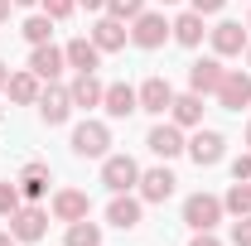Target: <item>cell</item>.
<instances>
[{"label": "cell", "mask_w": 251, "mask_h": 246, "mask_svg": "<svg viewBox=\"0 0 251 246\" xmlns=\"http://www.w3.org/2000/svg\"><path fill=\"white\" fill-rule=\"evenodd\" d=\"M0 246H20V242H15V237H10V232H0Z\"/></svg>", "instance_id": "cell-37"}, {"label": "cell", "mask_w": 251, "mask_h": 246, "mask_svg": "<svg viewBox=\"0 0 251 246\" xmlns=\"http://www.w3.org/2000/svg\"><path fill=\"white\" fill-rule=\"evenodd\" d=\"M232 246H251V217H237L232 222Z\"/></svg>", "instance_id": "cell-31"}, {"label": "cell", "mask_w": 251, "mask_h": 246, "mask_svg": "<svg viewBox=\"0 0 251 246\" xmlns=\"http://www.w3.org/2000/svg\"><path fill=\"white\" fill-rule=\"evenodd\" d=\"M101 92H106V82H97V73H77L73 82H68V97H73V111L82 106H101Z\"/></svg>", "instance_id": "cell-20"}, {"label": "cell", "mask_w": 251, "mask_h": 246, "mask_svg": "<svg viewBox=\"0 0 251 246\" xmlns=\"http://www.w3.org/2000/svg\"><path fill=\"white\" fill-rule=\"evenodd\" d=\"M227 0H188V10H198V15H218Z\"/></svg>", "instance_id": "cell-33"}, {"label": "cell", "mask_w": 251, "mask_h": 246, "mask_svg": "<svg viewBox=\"0 0 251 246\" xmlns=\"http://www.w3.org/2000/svg\"><path fill=\"white\" fill-rule=\"evenodd\" d=\"M247 68H251V44H247Z\"/></svg>", "instance_id": "cell-41"}, {"label": "cell", "mask_w": 251, "mask_h": 246, "mask_svg": "<svg viewBox=\"0 0 251 246\" xmlns=\"http://www.w3.org/2000/svg\"><path fill=\"white\" fill-rule=\"evenodd\" d=\"M63 246H101V227L97 222H68V237H63Z\"/></svg>", "instance_id": "cell-26"}, {"label": "cell", "mask_w": 251, "mask_h": 246, "mask_svg": "<svg viewBox=\"0 0 251 246\" xmlns=\"http://www.w3.org/2000/svg\"><path fill=\"white\" fill-rule=\"evenodd\" d=\"M49 213L58 217V222H82V217L92 213V198H87L82 188H58L53 203H49Z\"/></svg>", "instance_id": "cell-11"}, {"label": "cell", "mask_w": 251, "mask_h": 246, "mask_svg": "<svg viewBox=\"0 0 251 246\" xmlns=\"http://www.w3.org/2000/svg\"><path fill=\"white\" fill-rule=\"evenodd\" d=\"M39 5H44V15H49V20H68V15L77 10V0H39Z\"/></svg>", "instance_id": "cell-30"}, {"label": "cell", "mask_w": 251, "mask_h": 246, "mask_svg": "<svg viewBox=\"0 0 251 246\" xmlns=\"http://www.w3.org/2000/svg\"><path fill=\"white\" fill-rule=\"evenodd\" d=\"M208 39H213V53H218V58H242V53H247V44H251V34L242 29L237 20L213 25V29H208Z\"/></svg>", "instance_id": "cell-8"}, {"label": "cell", "mask_w": 251, "mask_h": 246, "mask_svg": "<svg viewBox=\"0 0 251 246\" xmlns=\"http://www.w3.org/2000/svg\"><path fill=\"white\" fill-rule=\"evenodd\" d=\"M232 179H242V184H251V150L232 159Z\"/></svg>", "instance_id": "cell-32"}, {"label": "cell", "mask_w": 251, "mask_h": 246, "mask_svg": "<svg viewBox=\"0 0 251 246\" xmlns=\"http://www.w3.org/2000/svg\"><path fill=\"white\" fill-rule=\"evenodd\" d=\"M63 68H68V58H63L58 44H39V49L29 53V73L39 77V82H58Z\"/></svg>", "instance_id": "cell-18"}, {"label": "cell", "mask_w": 251, "mask_h": 246, "mask_svg": "<svg viewBox=\"0 0 251 246\" xmlns=\"http://www.w3.org/2000/svg\"><path fill=\"white\" fill-rule=\"evenodd\" d=\"M184 154H188V159H193V164H198V169H213V164H218L222 154H227V140H222L218 130H203V125H198V130L188 135Z\"/></svg>", "instance_id": "cell-6"}, {"label": "cell", "mask_w": 251, "mask_h": 246, "mask_svg": "<svg viewBox=\"0 0 251 246\" xmlns=\"http://www.w3.org/2000/svg\"><path fill=\"white\" fill-rule=\"evenodd\" d=\"M25 203V193H20V184H0V217L10 222V213Z\"/></svg>", "instance_id": "cell-29"}, {"label": "cell", "mask_w": 251, "mask_h": 246, "mask_svg": "<svg viewBox=\"0 0 251 246\" xmlns=\"http://www.w3.org/2000/svg\"><path fill=\"white\" fill-rule=\"evenodd\" d=\"M77 5H87V10H97V15L106 10V0H77Z\"/></svg>", "instance_id": "cell-36"}, {"label": "cell", "mask_w": 251, "mask_h": 246, "mask_svg": "<svg viewBox=\"0 0 251 246\" xmlns=\"http://www.w3.org/2000/svg\"><path fill=\"white\" fill-rule=\"evenodd\" d=\"M0 116H5V111H0Z\"/></svg>", "instance_id": "cell-44"}, {"label": "cell", "mask_w": 251, "mask_h": 246, "mask_svg": "<svg viewBox=\"0 0 251 246\" xmlns=\"http://www.w3.org/2000/svg\"><path fill=\"white\" fill-rule=\"evenodd\" d=\"M145 145H150V154H155V159H179L188 140H184V125H174V121H159V125H150Z\"/></svg>", "instance_id": "cell-9"}, {"label": "cell", "mask_w": 251, "mask_h": 246, "mask_svg": "<svg viewBox=\"0 0 251 246\" xmlns=\"http://www.w3.org/2000/svg\"><path fill=\"white\" fill-rule=\"evenodd\" d=\"M174 184H179V179H174V174H169V164H155V169H140V198H145V203H164V198H174Z\"/></svg>", "instance_id": "cell-14"}, {"label": "cell", "mask_w": 251, "mask_h": 246, "mask_svg": "<svg viewBox=\"0 0 251 246\" xmlns=\"http://www.w3.org/2000/svg\"><path fill=\"white\" fill-rule=\"evenodd\" d=\"M184 222L193 232H213L222 222V198L218 193H188L184 198Z\"/></svg>", "instance_id": "cell-2"}, {"label": "cell", "mask_w": 251, "mask_h": 246, "mask_svg": "<svg viewBox=\"0 0 251 246\" xmlns=\"http://www.w3.org/2000/svg\"><path fill=\"white\" fill-rule=\"evenodd\" d=\"M135 97H140V111L164 116V111H169V101H174V87H169V77H145V82L135 87Z\"/></svg>", "instance_id": "cell-17"}, {"label": "cell", "mask_w": 251, "mask_h": 246, "mask_svg": "<svg viewBox=\"0 0 251 246\" xmlns=\"http://www.w3.org/2000/svg\"><path fill=\"white\" fill-rule=\"evenodd\" d=\"M20 193H25L29 203H39V198L49 193V164H44V159H29V164L20 169Z\"/></svg>", "instance_id": "cell-23"}, {"label": "cell", "mask_w": 251, "mask_h": 246, "mask_svg": "<svg viewBox=\"0 0 251 246\" xmlns=\"http://www.w3.org/2000/svg\"><path fill=\"white\" fill-rule=\"evenodd\" d=\"M247 29H251V20H247Z\"/></svg>", "instance_id": "cell-43"}, {"label": "cell", "mask_w": 251, "mask_h": 246, "mask_svg": "<svg viewBox=\"0 0 251 246\" xmlns=\"http://www.w3.org/2000/svg\"><path fill=\"white\" fill-rule=\"evenodd\" d=\"M203 111H208V106H203L198 92H184V97L169 101V116H174V125H184V130H198V125H203Z\"/></svg>", "instance_id": "cell-22"}, {"label": "cell", "mask_w": 251, "mask_h": 246, "mask_svg": "<svg viewBox=\"0 0 251 246\" xmlns=\"http://www.w3.org/2000/svg\"><path fill=\"white\" fill-rule=\"evenodd\" d=\"M10 10H15V0H0V25L10 20Z\"/></svg>", "instance_id": "cell-35"}, {"label": "cell", "mask_w": 251, "mask_h": 246, "mask_svg": "<svg viewBox=\"0 0 251 246\" xmlns=\"http://www.w3.org/2000/svg\"><path fill=\"white\" fill-rule=\"evenodd\" d=\"M63 58H68V68H77V73H97L101 68V49L92 44V34H77V39L63 44Z\"/></svg>", "instance_id": "cell-16"}, {"label": "cell", "mask_w": 251, "mask_h": 246, "mask_svg": "<svg viewBox=\"0 0 251 246\" xmlns=\"http://www.w3.org/2000/svg\"><path fill=\"white\" fill-rule=\"evenodd\" d=\"M15 5H39V0H15Z\"/></svg>", "instance_id": "cell-40"}, {"label": "cell", "mask_w": 251, "mask_h": 246, "mask_svg": "<svg viewBox=\"0 0 251 246\" xmlns=\"http://www.w3.org/2000/svg\"><path fill=\"white\" fill-rule=\"evenodd\" d=\"M227 77V68H222V58L213 53V58H198L193 68H188V92H198V97H208V92H218V82Z\"/></svg>", "instance_id": "cell-15"}, {"label": "cell", "mask_w": 251, "mask_h": 246, "mask_svg": "<svg viewBox=\"0 0 251 246\" xmlns=\"http://www.w3.org/2000/svg\"><path fill=\"white\" fill-rule=\"evenodd\" d=\"M140 10H145V0H106V10H101V15H111V20H126V25H130Z\"/></svg>", "instance_id": "cell-28"}, {"label": "cell", "mask_w": 251, "mask_h": 246, "mask_svg": "<svg viewBox=\"0 0 251 246\" xmlns=\"http://www.w3.org/2000/svg\"><path fill=\"white\" fill-rule=\"evenodd\" d=\"M101 106H106V116H111V121H126V116H135V111H140V97H135L130 82H106Z\"/></svg>", "instance_id": "cell-12"}, {"label": "cell", "mask_w": 251, "mask_h": 246, "mask_svg": "<svg viewBox=\"0 0 251 246\" xmlns=\"http://www.w3.org/2000/svg\"><path fill=\"white\" fill-rule=\"evenodd\" d=\"M126 39H130V29H126V20H111V15H101L92 25V44L101 49V53H121Z\"/></svg>", "instance_id": "cell-19"}, {"label": "cell", "mask_w": 251, "mask_h": 246, "mask_svg": "<svg viewBox=\"0 0 251 246\" xmlns=\"http://www.w3.org/2000/svg\"><path fill=\"white\" fill-rule=\"evenodd\" d=\"M169 39V20L159 15V10H140L135 20H130V44L135 49H159Z\"/></svg>", "instance_id": "cell-7"}, {"label": "cell", "mask_w": 251, "mask_h": 246, "mask_svg": "<svg viewBox=\"0 0 251 246\" xmlns=\"http://www.w3.org/2000/svg\"><path fill=\"white\" fill-rule=\"evenodd\" d=\"M203 34H208V29H203V15H198V10H184L179 20H169V39L184 44V49H198Z\"/></svg>", "instance_id": "cell-21"}, {"label": "cell", "mask_w": 251, "mask_h": 246, "mask_svg": "<svg viewBox=\"0 0 251 246\" xmlns=\"http://www.w3.org/2000/svg\"><path fill=\"white\" fill-rule=\"evenodd\" d=\"M34 106H39V121L44 125H63L68 116H73V97H68V87H58V82H49Z\"/></svg>", "instance_id": "cell-10"}, {"label": "cell", "mask_w": 251, "mask_h": 246, "mask_svg": "<svg viewBox=\"0 0 251 246\" xmlns=\"http://www.w3.org/2000/svg\"><path fill=\"white\" fill-rule=\"evenodd\" d=\"M5 82H10V68H5V63H0V87H5Z\"/></svg>", "instance_id": "cell-38"}, {"label": "cell", "mask_w": 251, "mask_h": 246, "mask_svg": "<svg viewBox=\"0 0 251 246\" xmlns=\"http://www.w3.org/2000/svg\"><path fill=\"white\" fill-rule=\"evenodd\" d=\"M222 213H232V217H251V184H237L227 188V198H222Z\"/></svg>", "instance_id": "cell-27"}, {"label": "cell", "mask_w": 251, "mask_h": 246, "mask_svg": "<svg viewBox=\"0 0 251 246\" xmlns=\"http://www.w3.org/2000/svg\"><path fill=\"white\" fill-rule=\"evenodd\" d=\"M44 232H49V208L20 203V208L10 213V237H15V242H44Z\"/></svg>", "instance_id": "cell-1"}, {"label": "cell", "mask_w": 251, "mask_h": 246, "mask_svg": "<svg viewBox=\"0 0 251 246\" xmlns=\"http://www.w3.org/2000/svg\"><path fill=\"white\" fill-rule=\"evenodd\" d=\"M159 5H179V0H159Z\"/></svg>", "instance_id": "cell-42"}, {"label": "cell", "mask_w": 251, "mask_h": 246, "mask_svg": "<svg viewBox=\"0 0 251 246\" xmlns=\"http://www.w3.org/2000/svg\"><path fill=\"white\" fill-rule=\"evenodd\" d=\"M247 150H251V121H247Z\"/></svg>", "instance_id": "cell-39"}, {"label": "cell", "mask_w": 251, "mask_h": 246, "mask_svg": "<svg viewBox=\"0 0 251 246\" xmlns=\"http://www.w3.org/2000/svg\"><path fill=\"white\" fill-rule=\"evenodd\" d=\"M73 154L77 159H106L111 154V130L101 121H82L73 130Z\"/></svg>", "instance_id": "cell-3"}, {"label": "cell", "mask_w": 251, "mask_h": 246, "mask_svg": "<svg viewBox=\"0 0 251 246\" xmlns=\"http://www.w3.org/2000/svg\"><path fill=\"white\" fill-rule=\"evenodd\" d=\"M5 92H10V101H20V106H34L44 87H39V77H34V73H10Z\"/></svg>", "instance_id": "cell-24"}, {"label": "cell", "mask_w": 251, "mask_h": 246, "mask_svg": "<svg viewBox=\"0 0 251 246\" xmlns=\"http://www.w3.org/2000/svg\"><path fill=\"white\" fill-rule=\"evenodd\" d=\"M101 184L111 188V193H130V188L140 184V164L130 154H106L101 159Z\"/></svg>", "instance_id": "cell-5"}, {"label": "cell", "mask_w": 251, "mask_h": 246, "mask_svg": "<svg viewBox=\"0 0 251 246\" xmlns=\"http://www.w3.org/2000/svg\"><path fill=\"white\" fill-rule=\"evenodd\" d=\"M188 246H222V242L213 237V232H193V242H188Z\"/></svg>", "instance_id": "cell-34"}, {"label": "cell", "mask_w": 251, "mask_h": 246, "mask_svg": "<svg viewBox=\"0 0 251 246\" xmlns=\"http://www.w3.org/2000/svg\"><path fill=\"white\" fill-rule=\"evenodd\" d=\"M53 25H58V20H49V15H29V20L20 25V34L39 49V44H53Z\"/></svg>", "instance_id": "cell-25"}, {"label": "cell", "mask_w": 251, "mask_h": 246, "mask_svg": "<svg viewBox=\"0 0 251 246\" xmlns=\"http://www.w3.org/2000/svg\"><path fill=\"white\" fill-rule=\"evenodd\" d=\"M140 213H145V198H130V193H111V203H106V222L116 232L140 227Z\"/></svg>", "instance_id": "cell-13"}, {"label": "cell", "mask_w": 251, "mask_h": 246, "mask_svg": "<svg viewBox=\"0 0 251 246\" xmlns=\"http://www.w3.org/2000/svg\"><path fill=\"white\" fill-rule=\"evenodd\" d=\"M218 106L222 111H242L251 106V68H227V77L218 82Z\"/></svg>", "instance_id": "cell-4"}]
</instances>
